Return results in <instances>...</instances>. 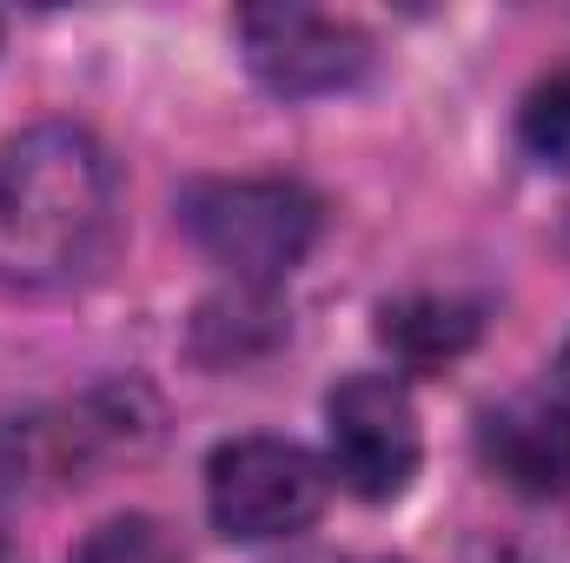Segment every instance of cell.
Segmentation results:
<instances>
[{
  "instance_id": "cell-1",
  "label": "cell",
  "mask_w": 570,
  "mask_h": 563,
  "mask_svg": "<svg viewBox=\"0 0 570 563\" xmlns=\"http://www.w3.org/2000/svg\"><path fill=\"white\" fill-rule=\"evenodd\" d=\"M120 233V172L87 127L47 120L0 146V285L60 292L94 279Z\"/></svg>"
},
{
  "instance_id": "cell-2",
  "label": "cell",
  "mask_w": 570,
  "mask_h": 563,
  "mask_svg": "<svg viewBox=\"0 0 570 563\" xmlns=\"http://www.w3.org/2000/svg\"><path fill=\"white\" fill-rule=\"evenodd\" d=\"M179 219L193 246L246 292L292 279L318 239V199L298 179H199L186 186Z\"/></svg>"
},
{
  "instance_id": "cell-3",
  "label": "cell",
  "mask_w": 570,
  "mask_h": 563,
  "mask_svg": "<svg viewBox=\"0 0 570 563\" xmlns=\"http://www.w3.org/2000/svg\"><path fill=\"white\" fill-rule=\"evenodd\" d=\"M332 471L292 437H233L206 457V511L233 544H273L318 524Z\"/></svg>"
},
{
  "instance_id": "cell-4",
  "label": "cell",
  "mask_w": 570,
  "mask_h": 563,
  "mask_svg": "<svg viewBox=\"0 0 570 563\" xmlns=\"http://www.w3.org/2000/svg\"><path fill=\"white\" fill-rule=\"evenodd\" d=\"M419 457H425V431H419V405L399 378L365 372L325 398V471L352 497H365V504L399 497L419 477Z\"/></svg>"
},
{
  "instance_id": "cell-5",
  "label": "cell",
  "mask_w": 570,
  "mask_h": 563,
  "mask_svg": "<svg viewBox=\"0 0 570 563\" xmlns=\"http://www.w3.org/2000/svg\"><path fill=\"white\" fill-rule=\"evenodd\" d=\"M239 40H246V67L285 100L338 93L372 67V40L318 7H246Z\"/></svg>"
},
{
  "instance_id": "cell-6",
  "label": "cell",
  "mask_w": 570,
  "mask_h": 563,
  "mask_svg": "<svg viewBox=\"0 0 570 563\" xmlns=\"http://www.w3.org/2000/svg\"><path fill=\"white\" fill-rule=\"evenodd\" d=\"M478 451L518 497H570V405L558 392H518L491 405Z\"/></svg>"
},
{
  "instance_id": "cell-7",
  "label": "cell",
  "mask_w": 570,
  "mask_h": 563,
  "mask_svg": "<svg viewBox=\"0 0 570 563\" xmlns=\"http://www.w3.org/2000/svg\"><path fill=\"white\" fill-rule=\"evenodd\" d=\"M379 338H385L392 358H405L412 372H438V365H451L458 352H471V338H478V305L438 298V292L399 298V305L379 312Z\"/></svg>"
},
{
  "instance_id": "cell-8",
  "label": "cell",
  "mask_w": 570,
  "mask_h": 563,
  "mask_svg": "<svg viewBox=\"0 0 570 563\" xmlns=\"http://www.w3.org/2000/svg\"><path fill=\"white\" fill-rule=\"evenodd\" d=\"M73 563H186V551H179V537H173L159 517L127 511V517H107V524L73 551Z\"/></svg>"
},
{
  "instance_id": "cell-9",
  "label": "cell",
  "mask_w": 570,
  "mask_h": 563,
  "mask_svg": "<svg viewBox=\"0 0 570 563\" xmlns=\"http://www.w3.org/2000/svg\"><path fill=\"white\" fill-rule=\"evenodd\" d=\"M518 127H524V146H531L544 166L570 172V73H551L544 87H531Z\"/></svg>"
},
{
  "instance_id": "cell-10",
  "label": "cell",
  "mask_w": 570,
  "mask_h": 563,
  "mask_svg": "<svg viewBox=\"0 0 570 563\" xmlns=\"http://www.w3.org/2000/svg\"><path fill=\"white\" fill-rule=\"evenodd\" d=\"M292 563H392V557H358V551H318V557H292Z\"/></svg>"
},
{
  "instance_id": "cell-11",
  "label": "cell",
  "mask_w": 570,
  "mask_h": 563,
  "mask_svg": "<svg viewBox=\"0 0 570 563\" xmlns=\"http://www.w3.org/2000/svg\"><path fill=\"white\" fill-rule=\"evenodd\" d=\"M551 392L570 405V345H564V358H558V378H551Z\"/></svg>"
}]
</instances>
